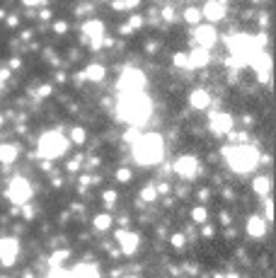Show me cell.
Segmentation results:
<instances>
[{
    "label": "cell",
    "mask_w": 276,
    "mask_h": 278,
    "mask_svg": "<svg viewBox=\"0 0 276 278\" xmlns=\"http://www.w3.org/2000/svg\"><path fill=\"white\" fill-rule=\"evenodd\" d=\"M119 119L126 121L131 126H143L148 119H150V99L143 92L136 94H121L119 97Z\"/></svg>",
    "instance_id": "1"
},
{
    "label": "cell",
    "mask_w": 276,
    "mask_h": 278,
    "mask_svg": "<svg viewBox=\"0 0 276 278\" xmlns=\"http://www.w3.org/2000/svg\"><path fill=\"white\" fill-rule=\"evenodd\" d=\"M131 150L138 165H158L165 155V143L160 133H146V136H138Z\"/></svg>",
    "instance_id": "2"
},
{
    "label": "cell",
    "mask_w": 276,
    "mask_h": 278,
    "mask_svg": "<svg viewBox=\"0 0 276 278\" xmlns=\"http://www.w3.org/2000/svg\"><path fill=\"white\" fill-rule=\"evenodd\" d=\"M223 157L235 172H250L259 162V150L252 145H228L223 148Z\"/></svg>",
    "instance_id": "3"
},
{
    "label": "cell",
    "mask_w": 276,
    "mask_h": 278,
    "mask_svg": "<svg viewBox=\"0 0 276 278\" xmlns=\"http://www.w3.org/2000/svg\"><path fill=\"white\" fill-rule=\"evenodd\" d=\"M68 150V140L58 133V131H49L39 138L37 145V155L44 157V160H54V157H61L63 152Z\"/></svg>",
    "instance_id": "4"
},
{
    "label": "cell",
    "mask_w": 276,
    "mask_h": 278,
    "mask_svg": "<svg viewBox=\"0 0 276 278\" xmlns=\"http://www.w3.org/2000/svg\"><path fill=\"white\" fill-rule=\"evenodd\" d=\"M116 90L121 94H136V92H143L146 90V75L136 68H129L124 70L121 77L116 80Z\"/></svg>",
    "instance_id": "5"
},
{
    "label": "cell",
    "mask_w": 276,
    "mask_h": 278,
    "mask_svg": "<svg viewBox=\"0 0 276 278\" xmlns=\"http://www.w3.org/2000/svg\"><path fill=\"white\" fill-rule=\"evenodd\" d=\"M7 199L15 206L27 204L32 199V184L24 179V177H15L10 184H7Z\"/></svg>",
    "instance_id": "6"
},
{
    "label": "cell",
    "mask_w": 276,
    "mask_h": 278,
    "mask_svg": "<svg viewBox=\"0 0 276 278\" xmlns=\"http://www.w3.org/2000/svg\"><path fill=\"white\" fill-rule=\"evenodd\" d=\"M194 39H196L199 49H206V51H208V49L216 44L218 32H216L213 24H199V27H194Z\"/></svg>",
    "instance_id": "7"
},
{
    "label": "cell",
    "mask_w": 276,
    "mask_h": 278,
    "mask_svg": "<svg viewBox=\"0 0 276 278\" xmlns=\"http://www.w3.org/2000/svg\"><path fill=\"white\" fill-rule=\"evenodd\" d=\"M250 66L257 70V75H259V80H262V82H267V80H269V75L267 73H269V68H272V58H269V54H267L264 49H259L257 54L250 58Z\"/></svg>",
    "instance_id": "8"
},
{
    "label": "cell",
    "mask_w": 276,
    "mask_h": 278,
    "mask_svg": "<svg viewBox=\"0 0 276 278\" xmlns=\"http://www.w3.org/2000/svg\"><path fill=\"white\" fill-rule=\"evenodd\" d=\"M17 252H19L17 240H12V237L0 240V261H2V266H12L15 259H17Z\"/></svg>",
    "instance_id": "9"
},
{
    "label": "cell",
    "mask_w": 276,
    "mask_h": 278,
    "mask_svg": "<svg viewBox=\"0 0 276 278\" xmlns=\"http://www.w3.org/2000/svg\"><path fill=\"white\" fill-rule=\"evenodd\" d=\"M196 169H199V162H196V157H191V155H182L177 162H175V172L184 177V179H191L194 174H196Z\"/></svg>",
    "instance_id": "10"
},
{
    "label": "cell",
    "mask_w": 276,
    "mask_h": 278,
    "mask_svg": "<svg viewBox=\"0 0 276 278\" xmlns=\"http://www.w3.org/2000/svg\"><path fill=\"white\" fill-rule=\"evenodd\" d=\"M225 10H228V5L225 2H221V0H211V2H206L201 7V17H206L208 22H218V19L225 17Z\"/></svg>",
    "instance_id": "11"
},
{
    "label": "cell",
    "mask_w": 276,
    "mask_h": 278,
    "mask_svg": "<svg viewBox=\"0 0 276 278\" xmlns=\"http://www.w3.org/2000/svg\"><path fill=\"white\" fill-rule=\"evenodd\" d=\"M83 34L88 39H92V49H97L99 46V39L104 37V24L99 19H90V22L83 24Z\"/></svg>",
    "instance_id": "12"
},
{
    "label": "cell",
    "mask_w": 276,
    "mask_h": 278,
    "mask_svg": "<svg viewBox=\"0 0 276 278\" xmlns=\"http://www.w3.org/2000/svg\"><path fill=\"white\" fill-rule=\"evenodd\" d=\"M211 129L216 131V133H230V129H233V116L225 114V111L211 114Z\"/></svg>",
    "instance_id": "13"
},
{
    "label": "cell",
    "mask_w": 276,
    "mask_h": 278,
    "mask_svg": "<svg viewBox=\"0 0 276 278\" xmlns=\"http://www.w3.org/2000/svg\"><path fill=\"white\" fill-rule=\"evenodd\" d=\"M116 240L121 242V249L124 254H133L138 249V235L136 232H129V230H119L116 232Z\"/></svg>",
    "instance_id": "14"
},
{
    "label": "cell",
    "mask_w": 276,
    "mask_h": 278,
    "mask_svg": "<svg viewBox=\"0 0 276 278\" xmlns=\"http://www.w3.org/2000/svg\"><path fill=\"white\" fill-rule=\"evenodd\" d=\"M189 68H203L206 63H208V51L206 49H194V51H189Z\"/></svg>",
    "instance_id": "15"
},
{
    "label": "cell",
    "mask_w": 276,
    "mask_h": 278,
    "mask_svg": "<svg viewBox=\"0 0 276 278\" xmlns=\"http://www.w3.org/2000/svg\"><path fill=\"white\" fill-rule=\"evenodd\" d=\"M73 276L75 278H99V269L94 264H78Z\"/></svg>",
    "instance_id": "16"
},
{
    "label": "cell",
    "mask_w": 276,
    "mask_h": 278,
    "mask_svg": "<svg viewBox=\"0 0 276 278\" xmlns=\"http://www.w3.org/2000/svg\"><path fill=\"white\" fill-rule=\"evenodd\" d=\"M189 102H191V107H196V109H206L208 104H211V97L206 90H194V92L189 94Z\"/></svg>",
    "instance_id": "17"
},
{
    "label": "cell",
    "mask_w": 276,
    "mask_h": 278,
    "mask_svg": "<svg viewBox=\"0 0 276 278\" xmlns=\"http://www.w3.org/2000/svg\"><path fill=\"white\" fill-rule=\"evenodd\" d=\"M247 232H250V237H264L267 222L262 220V218H250L247 220Z\"/></svg>",
    "instance_id": "18"
},
{
    "label": "cell",
    "mask_w": 276,
    "mask_h": 278,
    "mask_svg": "<svg viewBox=\"0 0 276 278\" xmlns=\"http://www.w3.org/2000/svg\"><path fill=\"white\" fill-rule=\"evenodd\" d=\"M19 155V148H15V145H0V162H5V165H10V162H15Z\"/></svg>",
    "instance_id": "19"
},
{
    "label": "cell",
    "mask_w": 276,
    "mask_h": 278,
    "mask_svg": "<svg viewBox=\"0 0 276 278\" xmlns=\"http://www.w3.org/2000/svg\"><path fill=\"white\" fill-rule=\"evenodd\" d=\"M104 73H107V70H104V66H88V68H85V73H83V77H85V80H102Z\"/></svg>",
    "instance_id": "20"
},
{
    "label": "cell",
    "mask_w": 276,
    "mask_h": 278,
    "mask_svg": "<svg viewBox=\"0 0 276 278\" xmlns=\"http://www.w3.org/2000/svg\"><path fill=\"white\" fill-rule=\"evenodd\" d=\"M252 189L257 191L259 196H267V194H269V189H272V179H269V177H257V179H255V184H252Z\"/></svg>",
    "instance_id": "21"
},
{
    "label": "cell",
    "mask_w": 276,
    "mask_h": 278,
    "mask_svg": "<svg viewBox=\"0 0 276 278\" xmlns=\"http://www.w3.org/2000/svg\"><path fill=\"white\" fill-rule=\"evenodd\" d=\"M109 225H111L109 213H102V215H97V218H94V227H97V230H109Z\"/></svg>",
    "instance_id": "22"
},
{
    "label": "cell",
    "mask_w": 276,
    "mask_h": 278,
    "mask_svg": "<svg viewBox=\"0 0 276 278\" xmlns=\"http://www.w3.org/2000/svg\"><path fill=\"white\" fill-rule=\"evenodd\" d=\"M184 19H186L189 24H196V22L201 19V10H196V7H189V10L184 12Z\"/></svg>",
    "instance_id": "23"
},
{
    "label": "cell",
    "mask_w": 276,
    "mask_h": 278,
    "mask_svg": "<svg viewBox=\"0 0 276 278\" xmlns=\"http://www.w3.org/2000/svg\"><path fill=\"white\" fill-rule=\"evenodd\" d=\"M141 199L148 201V204H150V201H155V199H158V189H155V186H146V189L141 191Z\"/></svg>",
    "instance_id": "24"
},
{
    "label": "cell",
    "mask_w": 276,
    "mask_h": 278,
    "mask_svg": "<svg viewBox=\"0 0 276 278\" xmlns=\"http://www.w3.org/2000/svg\"><path fill=\"white\" fill-rule=\"evenodd\" d=\"M66 259H68V252H66V249H63V252H56L54 257H51V266H54V269H61V264Z\"/></svg>",
    "instance_id": "25"
},
{
    "label": "cell",
    "mask_w": 276,
    "mask_h": 278,
    "mask_svg": "<svg viewBox=\"0 0 276 278\" xmlns=\"http://www.w3.org/2000/svg\"><path fill=\"white\" fill-rule=\"evenodd\" d=\"M49 278H75L73 271H66V269H51Z\"/></svg>",
    "instance_id": "26"
},
{
    "label": "cell",
    "mask_w": 276,
    "mask_h": 278,
    "mask_svg": "<svg viewBox=\"0 0 276 278\" xmlns=\"http://www.w3.org/2000/svg\"><path fill=\"white\" fill-rule=\"evenodd\" d=\"M175 66H180V68H189V56L186 54H175Z\"/></svg>",
    "instance_id": "27"
},
{
    "label": "cell",
    "mask_w": 276,
    "mask_h": 278,
    "mask_svg": "<svg viewBox=\"0 0 276 278\" xmlns=\"http://www.w3.org/2000/svg\"><path fill=\"white\" fill-rule=\"evenodd\" d=\"M191 218H194L196 222H203L206 220V208H201V206H199V208H194V210H191Z\"/></svg>",
    "instance_id": "28"
},
{
    "label": "cell",
    "mask_w": 276,
    "mask_h": 278,
    "mask_svg": "<svg viewBox=\"0 0 276 278\" xmlns=\"http://www.w3.org/2000/svg\"><path fill=\"white\" fill-rule=\"evenodd\" d=\"M116 179H119V182H129V179H131V172L126 169V167L116 169Z\"/></svg>",
    "instance_id": "29"
},
{
    "label": "cell",
    "mask_w": 276,
    "mask_h": 278,
    "mask_svg": "<svg viewBox=\"0 0 276 278\" xmlns=\"http://www.w3.org/2000/svg\"><path fill=\"white\" fill-rule=\"evenodd\" d=\"M71 136H73L75 143H85V131H83V129H73V133H71Z\"/></svg>",
    "instance_id": "30"
},
{
    "label": "cell",
    "mask_w": 276,
    "mask_h": 278,
    "mask_svg": "<svg viewBox=\"0 0 276 278\" xmlns=\"http://www.w3.org/2000/svg\"><path fill=\"white\" fill-rule=\"evenodd\" d=\"M264 208H267V218H274V204H272L269 199L264 201Z\"/></svg>",
    "instance_id": "31"
},
{
    "label": "cell",
    "mask_w": 276,
    "mask_h": 278,
    "mask_svg": "<svg viewBox=\"0 0 276 278\" xmlns=\"http://www.w3.org/2000/svg\"><path fill=\"white\" fill-rule=\"evenodd\" d=\"M114 201H116V194H114V191H107V194H104V204L111 206Z\"/></svg>",
    "instance_id": "32"
},
{
    "label": "cell",
    "mask_w": 276,
    "mask_h": 278,
    "mask_svg": "<svg viewBox=\"0 0 276 278\" xmlns=\"http://www.w3.org/2000/svg\"><path fill=\"white\" fill-rule=\"evenodd\" d=\"M172 244L175 247H184V235H172Z\"/></svg>",
    "instance_id": "33"
},
{
    "label": "cell",
    "mask_w": 276,
    "mask_h": 278,
    "mask_svg": "<svg viewBox=\"0 0 276 278\" xmlns=\"http://www.w3.org/2000/svg\"><path fill=\"white\" fill-rule=\"evenodd\" d=\"M136 2H114V7L116 10H129V7H133Z\"/></svg>",
    "instance_id": "34"
},
{
    "label": "cell",
    "mask_w": 276,
    "mask_h": 278,
    "mask_svg": "<svg viewBox=\"0 0 276 278\" xmlns=\"http://www.w3.org/2000/svg\"><path fill=\"white\" fill-rule=\"evenodd\" d=\"M216 278H238L235 274H228V276H216Z\"/></svg>",
    "instance_id": "35"
},
{
    "label": "cell",
    "mask_w": 276,
    "mask_h": 278,
    "mask_svg": "<svg viewBox=\"0 0 276 278\" xmlns=\"http://www.w3.org/2000/svg\"><path fill=\"white\" fill-rule=\"evenodd\" d=\"M129 278H136V276H129Z\"/></svg>",
    "instance_id": "36"
}]
</instances>
